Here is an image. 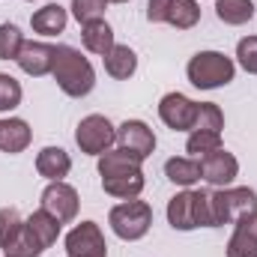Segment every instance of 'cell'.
<instances>
[{
    "instance_id": "obj_33",
    "label": "cell",
    "mask_w": 257,
    "mask_h": 257,
    "mask_svg": "<svg viewBox=\"0 0 257 257\" xmlns=\"http://www.w3.org/2000/svg\"><path fill=\"white\" fill-rule=\"evenodd\" d=\"M197 200V227H215L212 224V192H194Z\"/></svg>"
},
{
    "instance_id": "obj_8",
    "label": "cell",
    "mask_w": 257,
    "mask_h": 257,
    "mask_svg": "<svg viewBox=\"0 0 257 257\" xmlns=\"http://www.w3.org/2000/svg\"><path fill=\"white\" fill-rule=\"evenodd\" d=\"M197 162H200V180H206L215 189H227L239 177V162L224 147L215 150V153H209V156H203V159H197Z\"/></svg>"
},
{
    "instance_id": "obj_12",
    "label": "cell",
    "mask_w": 257,
    "mask_h": 257,
    "mask_svg": "<svg viewBox=\"0 0 257 257\" xmlns=\"http://www.w3.org/2000/svg\"><path fill=\"white\" fill-rule=\"evenodd\" d=\"M168 224L174 230H194L197 227V200L192 189H183L168 200Z\"/></svg>"
},
{
    "instance_id": "obj_19",
    "label": "cell",
    "mask_w": 257,
    "mask_h": 257,
    "mask_svg": "<svg viewBox=\"0 0 257 257\" xmlns=\"http://www.w3.org/2000/svg\"><path fill=\"white\" fill-rule=\"evenodd\" d=\"M165 177L180 189H192L200 180V162L192 156H174L165 162Z\"/></svg>"
},
{
    "instance_id": "obj_29",
    "label": "cell",
    "mask_w": 257,
    "mask_h": 257,
    "mask_svg": "<svg viewBox=\"0 0 257 257\" xmlns=\"http://www.w3.org/2000/svg\"><path fill=\"white\" fill-rule=\"evenodd\" d=\"M24 45V33L15 24H0V60H15Z\"/></svg>"
},
{
    "instance_id": "obj_10",
    "label": "cell",
    "mask_w": 257,
    "mask_h": 257,
    "mask_svg": "<svg viewBox=\"0 0 257 257\" xmlns=\"http://www.w3.org/2000/svg\"><path fill=\"white\" fill-rule=\"evenodd\" d=\"M194 114H197V102H192L186 93H168L159 102V117L162 123L174 132H192Z\"/></svg>"
},
{
    "instance_id": "obj_22",
    "label": "cell",
    "mask_w": 257,
    "mask_h": 257,
    "mask_svg": "<svg viewBox=\"0 0 257 257\" xmlns=\"http://www.w3.org/2000/svg\"><path fill=\"white\" fill-rule=\"evenodd\" d=\"M24 224L36 233V239L42 242V248H51V245L57 242V236H60V227H63V224H60L51 212H45L42 206H39V209H36V212L24 221Z\"/></svg>"
},
{
    "instance_id": "obj_2",
    "label": "cell",
    "mask_w": 257,
    "mask_h": 257,
    "mask_svg": "<svg viewBox=\"0 0 257 257\" xmlns=\"http://www.w3.org/2000/svg\"><path fill=\"white\" fill-rule=\"evenodd\" d=\"M186 75L197 90H218L233 81L236 63L221 51H197L186 66Z\"/></svg>"
},
{
    "instance_id": "obj_17",
    "label": "cell",
    "mask_w": 257,
    "mask_h": 257,
    "mask_svg": "<svg viewBox=\"0 0 257 257\" xmlns=\"http://www.w3.org/2000/svg\"><path fill=\"white\" fill-rule=\"evenodd\" d=\"M81 42H84V48H87L90 54H99V57H105V54L117 45V42H114V30H111V24H108L105 18L84 24V27H81Z\"/></svg>"
},
{
    "instance_id": "obj_34",
    "label": "cell",
    "mask_w": 257,
    "mask_h": 257,
    "mask_svg": "<svg viewBox=\"0 0 257 257\" xmlns=\"http://www.w3.org/2000/svg\"><path fill=\"white\" fill-rule=\"evenodd\" d=\"M171 3H174V0H150V3H147V18H150L153 24H162L165 15H168V9H171Z\"/></svg>"
},
{
    "instance_id": "obj_27",
    "label": "cell",
    "mask_w": 257,
    "mask_h": 257,
    "mask_svg": "<svg viewBox=\"0 0 257 257\" xmlns=\"http://www.w3.org/2000/svg\"><path fill=\"white\" fill-rule=\"evenodd\" d=\"M215 150H221V132H192L186 141V153H192V159H203Z\"/></svg>"
},
{
    "instance_id": "obj_1",
    "label": "cell",
    "mask_w": 257,
    "mask_h": 257,
    "mask_svg": "<svg viewBox=\"0 0 257 257\" xmlns=\"http://www.w3.org/2000/svg\"><path fill=\"white\" fill-rule=\"evenodd\" d=\"M51 75H54L57 87L63 90L66 96H72V99H84L96 87V69H93V63L78 48H72V45H57Z\"/></svg>"
},
{
    "instance_id": "obj_21",
    "label": "cell",
    "mask_w": 257,
    "mask_h": 257,
    "mask_svg": "<svg viewBox=\"0 0 257 257\" xmlns=\"http://www.w3.org/2000/svg\"><path fill=\"white\" fill-rule=\"evenodd\" d=\"M102 60H105V72L114 81H126V78L135 75V69H138V54L128 45H114Z\"/></svg>"
},
{
    "instance_id": "obj_9",
    "label": "cell",
    "mask_w": 257,
    "mask_h": 257,
    "mask_svg": "<svg viewBox=\"0 0 257 257\" xmlns=\"http://www.w3.org/2000/svg\"><path fill=\"white\" fill-rule=\"evenodd\" d=\"M117 147L138 156L141 162H147L156 153V135L144 120H126L117 126Z\"/></svg>"
},
{
    "instance_id": "obj_23",
    "label": "cell",
    "mask_w": 257,
    "mask_h": 257,
    "mask_svg": "<svg viewBox=\"0 0 257 257\" xmlns=\"http://www.w3.org/2000/svg\"><path fill=\"white\" fill-rule=\"evenodd\" d=\"M215 15H218V21L239 27L254 18V3L251 0H215Z\"/></svg>"
},
{
    "instance_id": "obj_35",
    "label": "cell",
    "mask_w": 257,
    "mask_h": 257,
    "mask_svg": "<svg viewBox=\"0 0 257 257\" xmlns=\"http://www.w3.org/2000/svg\"><path fill=\"white\" fill-rule=\"evenodd\" d=\"M108 3H128V0H108Z\"/></svg>"
},
{
    "instance_id": "obj_11",
    "label": "cell",
    "mask_w": 257,
    "mask_h": 257,
    "mask_svg": "<svg viewBox=\"0 0 257 257\" xmlns=\"http://www.w3.org/2000/svg\"><path fill=\"white\" fill-rule=\"evenodd\" d=\"M54 54H57V45H48V42H33V39H24L15 63L24 75L30 78H42V75H51L54 69Z\"/></svg>"
},
{
    "instance_id": "obj_15",
    "label": "cell",
    "mask_w": 257,
    "mask_h": 257,
    "mask_svg": "<svg viewBox=\"0 0 257 257\" xmlns=\"http://www.w3.org/2000/svg\"><path fill=\"white\" fill-rule=\"evenodd\" d=\"M69 171H72V159H69V153L63 147L39 150V156H36V174L39 177H45L48 183H57V180H63Z\"/></svg>"
},
{
    "instance_id": "obj_13",
    "label": "cell",
    "mask_w": 257,
    "mask_h": 257,
    "mask_svg": "<svg viewBox=\"0 0 257 257\" xmlns=\"http://www.w3.org/2000/svg\"><path fill=\"white\" fill-rule=\"evenodd\" d=\"M227 257H257V212L236 221L227 239Z\"/></svg>"
},
{
    "instance_id": "obj_31",
    "label": "cell",
    "mask_w": 257,
    "mask_h": 257,
    "mask_svg": "<svg viewBox=\"0 0 257 257\" xmlns=\"http://www.w3.org/2000/svg\"><path fill=\"white\" fill-rule=\"evenodd\" d=\"M24 227V221H21V215H18V209L15 206H3L0 209V248H6L12 239H15V233Z\"/></svg>"
},
{
    "instance_id": "obj_25",
    "label": "cell",
    "mask_w": 257,
    "mask_h": 257,
    "mask_svg": "<svg viewBox=\"0 0 257 257\" xmlns=\"http://www.w3.org/2000/svg\"><path fill=\"white\" fill-rule=\"evenodd\" d=\"M42 251H45L42 242L36 239V233H33L27 224H24V227L15 233V239L3 248V254L6 257H42Z\"/></svg>"
},
{
    "instance_id": "obj_14",
    "label": "cell",
    "mask_w": 257,
    "mask_h": 257,
    "mask_svg": "<svg viewBox=\"0 0 257 257\" xmlns=\"http://www.w3.org/2000/svg\"><path fill=\"white\" fill-rule=\"evenodd\" d=\"M33 141V132L27 126V120L21 117H9V120H0V150L9 153V156H18L30 147Z\"/></svg>"
},
{
    "instance_id": "obj_30",
    "label": "cell",
    "mask_w": 257,
    "mask_h": 257,
    "mask_svg": "<svg viewBox=\"0 0 257 257\" xmlns=\"http://www.w3.org/2000/svg\"><path fill=\"white\" fill-rule=\"evenodd\" d=\"M72 15L78 24H90V21H99L108 9V0H72Z\"/></svg>"
},
{
    "instance_id": "obj_3",
    "label": "cell",
    "mask_w": 257,
    "mask_h": 257,
    "mask_svg": "<svg viewBox=\"0 0 257 257\" xmlns=\"http://www.w3.org/2000/svg\"><path fill=\"white\" fill-rule=\"evenodd\" d=\"M257 212V192L248 186H227L212 192V224H236L245 215Z\"/></svg>"
},
{
    "instance_id": "obj_18",
    "label": "cell",
    "mask_w": 257,
    "mask_h": 257,
    "mask_svg": "<svg viewBox=\"0 0 257 257\" xmlns=\"http://www.w3.org/2000/svg\"><path fill=\"white\" fill-rule=\"evenodd\" d=\"M141 159L138 156H132L126 150H108V153H102L99 156V177H120V174H138L141 171Z\"/></svg>"
},
{
    "instance_id": "obj_26",
    "label": "cell",
    "mask_w": 257,
    "mask_h": 257,
    "mask_svg": "<svg viewBox=\"0 0 257 257\" xmlns=\"http://www.w3.org/2000/svg\"><path fill=\"white\" fill-rule=\"evenodd\" d=\"M224 128V114L215 102H197L192 132H221Z\"/></svg>"
},
{
    "instance_id": "obj_6",
    "label": "cell",
    "mask_w": 257,
    "mask_h": 257,
    "mask_svg": "<svg viewBox=\"0 0 257 257\" xmlns=\"http://www.w3.org/2000/svg\"><path fill=\"white\" fill-rule=\"evenodd\" d=\"M66 257H108L105 233L96 221H81L66 233Z\"/></svg>"
},
{
    "instance_id": "obj_32",
    "label": "cell",
    "mask_w": 257,
    "mask_h": 257,
    "mask_svg": "<svg viewBox=\"0 0 257 257\" xmlns=\"http://www.w3.org/2000/svg\"><path fill=\"white\" fill-rule=\"evenodd\" d=\"M236 60H239V66H242L248 75H257V36L239 39V45H236Z\"/></svg>"
},
{
    "instance_id": "obj_4",
    "label": "cell",
    "mask_w": 257,
    "mask_h": 257,
    "mask_svg": "<svg viewBox=\"0 0 257 257\" xmlns=\"http://www.w3.org/2000/svg\"><path fill=\"white\" fill-rule=\"evenodd\" d=\"M108 224H111V230L120 236V239H126V242H138V239H144L147 233H150V227H153V206L147 203V200H123V203H117L114 209H111V215H108Z\"/></svg>"
},
{
    "instance_id": "obj_16",
    "label": "cell",
    "mask_w": 257,
    "mask_h": 257,
    "mask_svg": "<svg viewBox=\"0 0 257 257\" xmlns=\"http://www.w3.org/2000/svg\"><path fill=\"white\" fill-rule=\"evenodd\" d=\"M66 24H69V12L60 3H45L42 9H36L30 15V27L39 36H57L66 30Z\"/></svg>"
},
{
    "instance_id": "obj_7",
    "label": "cell",
    "mask_w": 257,
    "mask_h": 257,
    "mask_svg": "<svg viewBox=\"0 0 257 257\" xmlns=\"http://www.w3.org/2000/svg\"><path fill=\"white\" fill-rule=\"evenodd\" d=\"M39 203H42V209L51 212L60 224H69V221L78 215L81 197H78V192H75L69 183L57 180V183H48V186H45V192H42V197H39Z\"/></svg>"
},
{
    "instance_id": "obj_28",
    "label": "cell",
    "mask_w": 257,
    "mask_h": 257,
    "mask_svg": "<svg viewBox=\"0 0 257 257\" xmlns=\"http://www.w3.org/2000/svg\"><path fill=\"white\" fill-rule=\"evenodd\" d=\"M21 99H24L21 84H18L9 72H0V114L15 111V108L21 105Z\"/></svg>"
},
{
    "instance_id": "obj_36",
    "label": "cell",
    "mask_w": 257,
    "mask_h": 257,
    "mask_svg": "<svg viewBox=\"0 0 257 257\" xmlns=\"http://www.w3.org/2000/svg\"><path fill=\"white\" fill-rule=\"evenodd\" d=\"M30 3H33V0H30Z\"/></svg>"
},
{
    "instance_id": "obj_5",
    "label": "cell",
    "mask_w": 257,
    "mask_h": 257,
    "mask_svg": "<svg viewBox=\"0 0 257 257\" xmlns=\"http://www.w3.org/2000/svg\"><path fill=\"white\" fill-rule=\"evenodd\" d=\"M75 144L81 147V153L99 159L102 153H108L117 144V126H111V120L102 114H90L75 128Z\"/></svg>"
},
{
    "instance_id": "obj_20",
    "label": "cell",
    "mask_w": 257,
    "mask_h": 257,
    "mask_svg": "<svg viewBox=\"0 0 257 257\" xmlns=\"http://www.w3.org/2000/svg\"><path fill=\"white\" fill-rule=\"evenodd\" d=\"M144 186H147L144 171H138V174H120V177H102L105 194L120 197V200H135V197H141Z\"/></svg>"
},
{
    "instance_id": "obj_24",
    "label": "cell",
    "mask_w": 257,
    "mask_h": 257,
    "mask_svg": "<svg viewBox=\"0 0 257 257\" xmlns=\"http://www.w3.org/2000/svg\"><path fill=\"white\" fill-rule=\"evenodd\" d=\"M165 21H168L171 27H177V30H192L194 24L200 21V6H197V0H174L171 9H168V15H165Z\"/></svg>"
}]
</instances>
